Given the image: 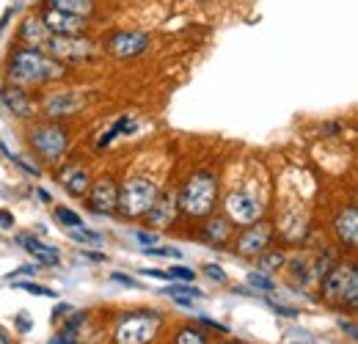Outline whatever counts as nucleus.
<instances>
[{
    "mask_svg": "<svg viewBox=\"0 0 358 344\" xmlns=\"http://www.w3.org/2000/svg\"><path fill=\"white\" fill-rule=\"evenodd\" d=\"M133 237L143 245V248H152V245H157V243H160V234H155V231H143V229H135Z\"/></svg>",
    "mask_w": 358,
    "mask_h": 344,
    "instance_id": "nucleus-32",
    "label": "nucleus"
},
{
    "mask_svg": "<svg viewBox=\"0 0 358 344\" xmlns=\"http://www.w3.org/2000/svg\"><path fill=\"white\" fill-rule=\"evenodd\" d=\"M204 275L207 278H213V281H218V284H226V270L221 267V264H204Z\"/></svg>",
    "mask_w": 358,
    "mask_h": 344,
    "instance_id": "nucleus-34",
    "label": "nucleus"
},
{
    "mask_svg": "<svg viewBox=\"0 0 358 344\" xmlns=\"http://www.w3.org/2000/svg\"><path fill=\"white\" fill-rule=\"evenodd\" d=\"M248 284L254 287V292H262V295H268V292H275V284L270 281L265 273H248Z\"/></svg>",
    "mask_w": 358,
    "mask_h": 344,
    "instance_id": "nucleus-27",
    "label": "nucleus"
},
{
    "mask_svg": "<svg viewBox=\"0 0 358 344\" xmlns=\"http://www.w3.org/2000/svg\"><path fill=\"white\" fill-rule=\"evenodd\" d=\"M160 292H163V295H169V298H177V295H182V298H193V301L204 298V292H201V289H196V287H190L187 281H185V284H177V287H163Z\"/></svg>",
    "mask_w": 358,
    "mask_h": 344,
    "instance_id": "nucleus-24",
    "label": "nucleus"
},
{
    "mask_svg": "<svg viewBox=\"0 0 358 344\" xmlns=\"http://www.w3.org/2000/svg\"><path fill=\"white\" fill-rule=\"evenodd\" d=\"M201 240L207 245H221V243H226L229 240V223H226L224 217H210L204 223V229H201Z\"/></svg>",
    "mask_w": 358,
    "mask_h": 344,
    "instance_id": "nucleus-20",
    "label": "nucleus"
},
{
    "mask_svg": "<svg viewBox=\"0 0 358 344\" xmlns=\"http://www.w3.org/2000/svg\"><path fill=\"white\" fill-rule=\"evenodd\" d=\"M177 196H171V193H157V199H155V204L149 207V223L152 226H169V223H174V217H177Z\"/></svg>",
    "mask_w": 358,
    "mask_h": 344,
    "instance_id": "nucleus-15",
    "label": "nucleus"
},
{
    "mask_svg": "<svg viewBox=\"0 0 358 344\" xmlns=\"http://www.w3.org/2000/svg\"><path fill=\"white\" fill-rule=\"evenodd\" d=\"M270 308H273L275 314H281V317H298V314H301L298 308H289V306H278V303H270Z\"/></svg>",
    "mask_w": 358,
    "mask_h": 344,
    "instance_id": "nucleus-37",
    "label": "nucleus"
},
{
    "mask_svg": "<svg viewBox=\"0 0 358 344\" xmlns=\"http://www.w3.org/2000/svg\"><path fill=\"white\" fill-rule=\"evenodd\" d=\"M160 331V314L155 311H138L124 317L116 325V342L119 344H149Z\"/></svg>",
    "mask_w": 358,
    "mask_h": 344,
    "instance_id": "nucleus-4",
    "label": "nucleus"
},
{
    "mask_svg": "<svg viewBox=\"0 0 358 344\" xmlns=\"http://www.w3.org/2000/svg\"><path fill=\"white\" fill-rule=\"evenodd\" d=\"M284 344H314V336L303 328H292L284 334Z\"/></svg>",
    "mask_w": 358,
    "mask_h": 344,
    "instance_id": "nucleus-31",
    "label": "nucleus"
},
{
    "mask_svg": "<svg viewBox=\"0 0 358 344\" xmlns=\"http://www.w3.org/2000/svg\"><path fill=\"white\" fill-rule=\"evenodd\" d=\"M14 287H17V289H25V292H31V295H39V298H55L52 289H47L42 284H34V281H14Z\"/></svg>",
    "mask_w": 358,
    "mask_h": 344,
    "instance_id": "nucleus-30",
    "label": "nucleus"
},
{
    "mask_svg": "<svg viewBox=\"0 0 358 344\" xmlns=\"http://www.w3.org/2000/svg\"><path fill=\"white\" fill-rule=\"evenodd\" d=\"M339 325H342V328H348V334H350V336H356V325H353V322H345V320H342Z\"/></svg>",
    "mask_w": 358,
    "mask_h": 344,
    "instance_id": "nucleus-46",
    "label": "nucleus"
},
{
    "mask_svg": "<svg viewBox=\"0 0 358 344\" xmlns=\"http://www.w3.org/2000/svg\"><path fill=\"white\" fill-rule=\"evenodd\" d=\"M177 344H207V336L199 328H182L177 334Z\"/></svg>",
    "mask_w": 358,
    "mask_h": 344,
    "instance_id": "nucleus-28",
    "label": "nucleus"
},
{
    "mask_svg": "<svg viewBox=\"0 0 358 344\" xmlns=\"http://www.w3.org/2000/svg\"><path fill=\"white\" fill-rule=\"evenodd\" d=\"M45 47L55 61H86V58L94 55V44L89 39H78V36H55V34H50Z\"/></svg>",
    "mask_w": 358,
    "mask_h": 344,
    "instance_id": "nucleus-8",
    "label": "nucleus"
},
{
    "mask_svg": "<svg viewBox=\"0 0 358 344\" xmlns=\"http://www.w3.org/2000/svg\"><path fill=\"white\" fill-rule=\"evenodd\" d=\"M130 129H135V122L130 119V116H122V119H116V124H113V127L108 129V132H105V135L96 141V149L102 152L105 146H110V143H113V138H119L122 132H130Z\"/></svg>",
    "mask_w": 358,
    "mask_h": 344,
    "instance_id": "nucleus-22",
    "label": "nucleus"
},
{
    "mask_svg": "<svg viewBox=\"0 0 358 344\" xmlns=\"http://www.w3.org/2000/svg\"><path fill=\"white\" fill-rule=\"evenodd\" d=\"M50 8H58V11H69V14H78V17H89L94 11V0H47Z\"/></svg>",
    "mask_w": 358,
    "mask_h": 344,
    "instance_id": "nucleus-21",
    "label": "nucleus"
},
{
    "mask_svg": "<svg viewBox=\"0 0 358 344\" xmlns=\"http://www.w3.org/2000/svg\"><path fill=\"white\" fill-rule=\"evenodd\" d=\"M268 243H270V226L268 223H251L234 243V251L240 257H259L262 251H268Z\"/></svg>",
    "mask_w": 358,
    "mask_h": 344,
    "instance_id": "nucleus-11",
    "label": "nucleus"
},
{
    "mask_svg": "<svg viewBox=\"0 0 358 344\" xmlns=\"http://www.w3.org/2000/svg\"><path fill=\"white\" fill-rule=\"evenodd\" d=\"M110 281H116V284H124V287H130V289H141L138 278L127 275V273H110Z\"/></svg>",
    "mask_w": 358,
    "mask_h": 344,
    "instance_id": "nucleus-35",
    "label": "nucleus"
},
{
    "mask_svg": "<svg viewBox=\"0 0 358 344\" xmlns=\"http://www.w3.org/2000/svg\"><path fill=\"white\" fill-rule=\"evenodd\" d=\"M55 220H58L64 229H78V226H86V223H83V217L78 215L75 210H69V207H55Z\"/></svg>",
    "mask_w": 358,
    "mask_h": 344,
    "instance_id": "nucleus-25",
    "label": "nucleus"
},
{
    "mask_svg": "<svg viewBox=\"0 0 358 344\" xmlns=\"http://www.w3.org/2000/svg\"><path fill=\"white\" fill-rule=\"evenodd\" d=\"M3 105H6V110H11L17 119H28V116L34 113V102L28 99L25 88H20V86L3 91Z\"/></svg>",
    "mask_w": 358,
    "mask_h": 344,
    "instance_id": "nucleus-18",
    "label": "nucleus"
},
{
    "mask_svg": "<svg viewBox=\"0 0 358 344\" xmlns=\"http://www.w3.org/2000/svg\"><path fill=\"white\" fill-rule=\"evenodd\" d=\"M83 108V96L78 91H55L50 94L45 102V113L50 119H64V116H72Z\"/></svg>",
    "mask_w": 358,
    "mask_h": 344,
    "instance_id": "nucleus-13",
    "label": "nucleus"
},
{
    "mask_svg": "<svg viewBox=\"0 0 358 344\" xmlns=\"http://www.w3.org/2000/svg\"><path fill=\"white\" fill-rule=\"evenodd\" d=\"M20 39H22V44H28L31 50H39V47H45L47 39H50V31H47V25L42 22V20H36V17H28V20L22 22Z\"/></svg>",
    "mask_w": 358,
    "mask_h": 344,
    "instance_id": "nucleus-19",
    "label": "nucleus"
},
{
    "mask_svg": "<svg viewBox=\"0 0 358 344\" xmlns=\"http://www.w3.org/2000/svg\"><path fill=\"white\" fill-rule=\"evenodd\" d=\"M221 344H240V342H221Z\"/></svg>",
    "mask_w": 358,
    "mask_h": 344,
    "instance_id": "nucleus-48",
    "label": "nucleus"
},
{
    "mask_svg": "<svg viewBox=\"0 0 358 344\" xmlns=\"http://www.w3.org/2000/svg\"><path fill=\"white\" fill-rule=\"evenodd\" d=\"M14 322H17V328H20V331H22V334H25V331H31V320H28V317H25V314H20V317H17V320H14Z\"/></svg>",
    "mask_w": 358,
    "mask_h": 344,
    "instance_id": "nucleus-41",
    "label": "nucleus"
},
{
    "mask_svg": "<svg viewBox=\"0 0 358 344\" xmlns=\"http://www.w3.org/2000/svg\"><path fill=\"white\" fill-rule=\"evenodd\" d=\"M174 303H177V306H182V308H193V298H182V295H177V298H174Z\"/></svg>",
    "mask_w": 358,
    "mask_h": 344,
    "instance_id": "nucleus-44",
    "label": "nucleus"
},
{
    "mask_svg": "<svg viewBox=\"0 0 358 344\" xmlns=\"http://www.w3.org/2000/svg\"><path fill=\"white\" fill-rule=\"evenodd\" d=\"M47 344H78V334H69V331H61L52 342H47Z\"/></svg>",
    "mask_w": 358,
    "mask_h": 344,
    "instance_id": "nucleus-36",
    "label": "nucleus"
},
{
    "mask_svg": "<svg viewBox=\"0 0 358 344\" xmlns=\"http://www.w3.org/2000/svg\"><path fill=\"white\" fill-rule=\"evenodd\" d=\"M166 275H169V278H179V281H187V284H190V281L196 278V273H193L190 267H182V264H177V267H171V270H169Z\"/></svg>",
    "mask_w": 358,
    "mask_h": 344,
    "instance_id": "nucleus-33",
    "label": "nucleus"
},
{
    "mask_svg": "<svg viewBox=\"0 0 358 344\" xmlns=\"http://www.w3.org/2000/svg\"><path fill=\"white\" fill-rule=\"evenodd\" d=\"M66 231H69V237H72L75 243H83V245H102V234H99V231H91L86 226L66 229Z\"/></svg>",
    "mask_w": 358,
    "mask_h": 344,
    "instance_id": "nucleus-23",
    "label": "nucleus"
},
{
    "mask_svg": "<svg viewBox=\"0 0 358 344\" xmlns=\"http://www.w3.org/2000/svg\"><path fill=\"white\" fill-rule=\"evenodd\" d=\"M31 143H34V149L45 160L58 163L64 157V152H66L69 135H66V129L58 127V124H39V127H34V132H31Z\"/></svg>",
    "mask_w": 358,
    "mask_h": 344,
    "instance_id": "nucleus-6",
    "label": "nucleus"
},
{
    "mask_svg": "<svg viewBox=\"0 0 358 344\" xmlns=\"http://www.w3.org/2000/svg\"><path fill=\"white\" fill-rule=\"evenodd\" d=\"M146 47H149V34H143V31H119V34L110 36V42H108L110 55L119 58V61L135 58V55L146 52Z\"/></svg>",
    "mask_w": 358,
    "mask_h": 344,
    "instance_id": "nucleus-10",
    "label": "nucleus"
},
{
    "mask_svg": "<svg viewBox=\"0 0 358 344\" xmlns=\"http://www.w3.org/2000/svg\"><path fill=\"white\" fill-rule=\"evenodd\" d=\"M20 245L36 259V264H42V267H58L61 264V251L52 248V245H47V243L34 240L31 234H20Z\"/></svg>",
    "mask_w": 358,
    "mask_h": 344,
    "instance_id": "nucleus-14",
    "label": "nucleus"
},
{
    "mask_svg": "<svg viewBox=\"0 0 358 344\" xmlns=\"http://www.w3.org/2000/svg\"><path fill=\"white\" fill-rule=\"evenodd\" d=\"M224 204H226V213H229V220L237 223V226H251V223H257L262 217V213H265V204L257 196L243 193V190H231L226 196Z\"/></svg>",
    "mask_w": 358,
    "mask_h": 344,
    "instance_id": "nucleus-7",
    "label": "nucleus"
},
{
    "mask_svg": "<svg viewBox=\"0 0 358 344\" xmlns=\"http://www.w3.org/2000/svg\"><path fill=\"white\" fill-rule=\"evenodd\" d=\"M36 193H39V201H42V204H50V201H52V199H50V193H47L45 187H39Z\"/></svg>",
    "mask_w": 358,
    "mask_h": 344,
    "instance_id": "nucleus-45",
    "label": "nucleus"
},
{
    "mask_svg": "<svg viewBox=\"0 0 358 344\" xmlns=\"http://www.w3.org/2000/svg\"><path fill=\"white\" fill-rule=\"evenodd\" d=\"M146 257H160V259H182V251L174 245H152V248H143Z\"/></svg>",
    "mask_w": 358,
    "mask_h": 344,
    "instance_id": "nucleus-29",
    "label": "nucleus"
},
{
    "mask_svg": "<svg viewBox=\"0 0 358 344\" xmlns=\"http://www.w3.org/2000/svg\"><path fill=\"white\" fill-rule=\"evenodd\" d=\"M141 275H149V278H157V281H169V275L163 270H141Z\"/></svg>",
    "mask_w": 358,
    "mask_h": 344,
    "instance_id": "nucleus-39",
    "label": "nucleus"
},
{
    "mask_svg": "<svg viewBox=\"0 0 358 344\" xmlns=\"http://www.w3.org/2000/svg\"><path fill=\"white\" fill-rule=\"evenodd\" d=\"M64 75V66L55 61V58H47L45 52L39 50H20L14 52L11 58V66H8V78L14 86H39V83H47L52 78H61Z\"/></svg>",
    "mask_w": 358,
    "mask_h": 344,
    "instance_id": "nucleus-1",
    "label": "nucleus"
},
{
    "mask_svg": "<svg viewBox=\"0 0 358 344\" xmlns=\"http://www.w3.org/2000/svg\"><path fill=\"white\" fill-rule=\"evenodd\" d=\"M89 204L96 215H110L119 210V187L113 179H96L89 187Z\"/></svg>",
    "mask_w": 358,
    "mask_h": 344,
    "instance_id": "nucleus-9",
    "label": "nucleus"
},
{
    "mask_svg": "<svg viewBox=\"0 0 358 344\" xmlns=\"http://www.w3.org/2000/svg\"><path fill=\"white\" fill-rule=\"evenodd\" d=\"M334 229H336V237L342 245L348 248H356L358 245V213L356 207H348L345 213H339L334 220Z\"/></svg>",
    "mask_w": 358,
    "mask_h": 344,
    "instance_id": "nucleus-16",
    "label": "nucleus"
},
{
    "mask_svg": "<svg viewBox=\"0 0 358 344\" xmlns=\"http://www.w3.org/2000/svg\"><path fill=\"white\" fill-rule=\"evenodd\" d=\"M201 322L210 325V328H215V331H221V334H229V328H226L224 322H218V320H213V317H201Z\"/></svg>",
    "mask_w": 358,
    "mask_h": 344,
    "instance_id": "nucleus-38",
    "label": "nucleus"
},
{
    "mask_svg": "<svg viewBox=\"0 0 358 344\" xmlns=\"http://www.w3.org/2000/svg\"><path fill=\"white\" fill-rule=\"evenodd\" d=\"M69 308H72L69 303H58V308L52 311V320H58V317H64V314H69Z\"/></svg>",
    "mask_w": 358,
    "mask_h": 344,
    "instance_id": "nucleus-42",
    "label": "nucleus"
},
{
    "mask_svg": "<svg viewBox=\"0 0 358 344\" xmlns=\"http://www.w3.org/2000/svg\"><path fill=\"white\" fill-rule=\"evenodd\" d=\"M0 344H8V339H6V336H3V334H0Z\"/></svg>",
    "mask_w": 358,
    "mask_h": 344,
    "instance_id": "nucleus-47",
    "label": "nucleus"
},
{
    "mask_svg": "<svg viewBox=\"0 0 358 344\" xmlns=\"http://www.w3.org/2000/svg\"><path fill=\"white\" fill-rule=\"evenodd\" d=\"M325 298L334 303H348L356 306L358 303V270L353 264H342L334 273H328L325 284H322Z\"/></svg>",
    "mask_w": 358,
    "mask_h": 344,
    "instance_id": "nucleus-5",
    "label": "nucleus"
},
{
    "mask_svg": "<svg viewBox=\"0 0 358 344\" xmlns=\"http://www.w3.org/2000/svg\"><path fill=\"white\" fill-rule=\"evenodd\" d=\"M215 199H218V182H215V176L207 171H199L185 182L182 193L177 196V207L182 213H187V215L204 217L213 213Z\"/></svg>",
    "mask_w": 358,
    "mask_h": 344,
    "instance_id": "nucleus-2",
    "label": "nucleus"
},
{
    "mask_svg": "<svg viewBox=\"0 0 358 344\" xmlns=\"http://www.w3.org/2000/svg\"><path fill=\"white\" fill-rule=\"evenodd\" d=\"M155 199H157L155 182L146 179V176H133L119 190V210L127 217H141L149 213V207L155 204Z\"/></svg>",
    "mask_w": 358,
    "mask_h": 344,
    "instance_id": "nucleus-3",
    "label": "nucleus"
},
{
    "mask_svg": "<svg viewBox=\"0 0 358 344\" xmlns=\"http://www.w3.org/2000/svg\"><path fill=\"white\" fill-rule=\"evenodd\" d=\"M42 22L47 25V31L55 34V36H78V34L86 31V20L83 17L69 14V11H58V8H50L42 17Z\"/></svg>",
    "mask_w": 358,
    "mask_h": 344,
    "instance_id": "nucleus-12",
    "label": "nucleus"
},
{
    "mask_svg": "<svg viewBox=\"0 0 358 344\" xmlns=\"http://www.w3.org/2000/svg\"><path fill=\"white\" fill-rule=\"evenodd\" d=\"M14 223V215L8 210H0V226H11Z\"/></svg>",
    "mask_w": 358,
    "mask_h": 344,
    "instance_id": "nucleus-43",
    "label": "nucleus"
},
{
    "mask_svg": "<svg viewBox=\"0 0 358 344\" xmlns=\"http://www.w3.org/2000/svg\"><path fill=\"white\" fill-rule=\"evenodd\" d=\"M80 257L91 259V261H108V257H105V254H99V251H80Z\"/></svg>",
    "mask_w": 358,
    "mask_h": 344,
    "instance_id": "nucleus-40",
    "label": "nucleus"
},
{
    "mask_svg": "<svg viewBox=\"0 0 358 344\" xmlns=\"http://www.w3.org/2000/svg\"><path fill=\"white\" fill-rule=\"evenodd\" d=\"M287 264V257L281 254V251H262L259 254V267L265 270V273H273V270H278V267H284Z\"/></svg>",
    "mask_w": 358,
    "mask_h": 344,
    "instance_id": "nucleus-26",
    "label": "nucleus"
},
{
    "mask_svg": "<svg viewBox=\"0 0 358 344\" xmlns=\"http://www.w3.org/2000/svg\"><path fill=\"white\" fill-rule=\"evenodd\" d=\"M58 182L72 193V196H86L91 187V176L83 166H66L58 173Z\"/></svg>",
    "mask_w": 358,
    "mask_h": 344,
    "instance_id": "nucleus-17",
    "label": "nucleus"
}]
</instances>
